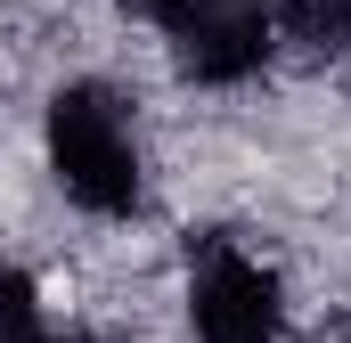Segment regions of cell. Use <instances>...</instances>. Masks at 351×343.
<instances>
[{
	"instance_id": "6da1fadb",
	"label": "cell",
	"mask_w": 351,
	"mask_h": 343,
	"mask_svg": "<svg viewBox=\"0 0 351 343\" xmlns=\"http://www.w3.org/2000/svg\"><path fill=\"white\" fill-rule=\"evenodd\" d=\"M41 139H49V172H58V188H66L82 213L123 221V213L139 204V188H147L139 123H131V106H123V90H114V82H66L58 98H49Z\"/></svg>"
},
{
	"instance_id": "7a4b0ae2",
	"label": "cell",
	"mask_w": 351,
	"mask_h": 343,
	"mask_svg": "<svg viewBox=\"0 0 351 343\" xmlns=\"http://www.w3.org/2000/svg\"><path fill=\"white\" fill-rule=\"evenodd\" d=\"M123 8H139L164 33L172 66L188 82H213V90L254 82L269 66V49H278L269 0H123Z\"/></svg>"
},
{
	"instance_id": "3957f363",
	"label": "cell",
	"mask_w": 351,
	"mask_h": 343,
	"mask_svg": "<svg viewBox=\"0 0 351 343\" xmlns=\"http://www.w3.org/2000/svg\"><path fill=\"white\" fill-rule=\"evenodd\" d=\"M188 327H196V343H278V327H286L278 270L254 261L237 237H196V254H188Z\"/></svg>"
},
{
	"instance_id": "277c9868",
	"label": "cell",
	"mask_w": 351,
	"mask_h": 343,
	"mask_svg": "<svg viewBox=\"0 0 351 343\" xmlns=\"http://www.w3.org/2000/svg\"><path fill=\"white\" fill-rule=\"evenodd\" d=\"M269 25L311 58H351V0H269Z\"/></svg>"
},
{
	"instance_id": "5b68a950",
	"label": "cell",
	"mask_w": 351,
	"mask_h": 343,
	"mask_svg": "<svg viewBox=\"0 0 351 343\" xmlns=\"http://www.w3.org/2000/svg\"><path fill=\"white\" fill-rule=\"evenodd\" d=\"M0 343H49L33 278H25V270H8V261H0Z\"/></svg>"
},
{
	"instance_id": "8992f818",
	"label": "cell",
	"mask_w": 351,
	"mask_h": 343,
	"mask_svg": "<svg viewBox=\"0 0 351 343\" xmlns=\"http://www.w3.org/2000/svg\"><path fill=\"white\" fill-rule=\"evenodd\" d=\"M311 343H351V311H343V319H327V327H319Z\"/></svg>"
},
{
	"instance_id": "52a82bcc",
	"label": "cell",
	"mask_w": 351,
	"mask_h": 343,
	"mask_svg": "<svg viewBox=\"0 0 351 343\" xmlns=\"http://www.w3.org/2000/svg\"><path fill=\"white\" fill-rule=\"evenodd\" d=\"M74 343H114V335H74Z\"/></svg>"
}]
</instances>
